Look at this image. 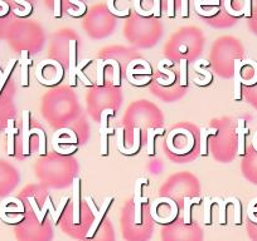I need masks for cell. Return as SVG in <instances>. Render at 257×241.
<instances>
[{"label":"cell","mask_w":257,"mask_h":241,"mask_svg":"<svg viewBox=\"0 0 257 241\" xmlns=\"http://www.w3.org/2000/svg\"><path fill=\"white\" fill-rule=\"evenodd\" d=\"M109 116H115V112L112 109L107 108L102 112L101 114V125H100V136H101V145H100V151H101L102 156H107L109 154V141H107V136L114 133V130L107 126L109 122Z\"/></svg>","instance_id":"1"},{"label":"cell","mask_w":257,"mask_h":241,"mask_svg":"<svg viewBox=\"0 0 257 241\" xmlns=\"http://www.w3.org/2000/svg\"><path fill=\"white\" fill-rule=\"evenodd\" d=\"M149 181L146 179H139L135 182V224L136 225H141L142 222V215H141V205L144 202H148V197H142L141 196V186H148Z\"/></svg>","instance_id":"2"},{"label":"cell","mask_w":257,"mask_h":241,"mask_svg":"<svg viewBox=\"0 0 257 241\" xmlns=\"http://www.w3.org/2000/svg\"><path fill=\"white\" fill-rule=\"evenodd\" d=\"M114 200H115V197H112V196H111V197H107L106 200L104 201V203H102V206H101V209L99 210V215H97V216L95 217V221H93L92 226H91V229H90V230H88V233H87V235H86V238H87V239H92L93 236H95L96 231L99 230V228H100V226H101L102 221H104L105 216H106V212L109 211L110 206H111V203L114 202Z\"/></svg>","instance_id":"3"},{"label":"cell","mask_w":257,"mask_h":241,"mask_svg":"<svg viewBox=\"0 0 257 241\" xmlns=\"http://www.w3.org/2000/svg\"><path fill=\"white\" fill-rule=\"evenodd\" d=\"M140 137H141V131L139 127H136L134 130V146L131 148H125L123 147L124 145V128H119L118 130V146L119 151L121 153L125 154H135L140 148Z\"/></svg>","instance_id":"4"},{"label":"cell","mask_w":257,"mask_h":241,"mask_svg":"<svg viewBox=\"0 0 257 241\" xmlns=\"http://www.w3.org/2000/svg\"><path fill=\"white\" fill-rule=\"evenodd\" d=\"M69 53H68V58H69V68H68V76H69V86L71 87H76L77 82H76V41H69Z\"/></svg>","instance_id":"5"},{"label":"cell","mask_w":257,"mask_h":241,"mask_svg":"<svg viewBox=\"0 0 257 241\" xmlns=\"http://www.w3.org/2000/svg\"><path fill=\"white\" fill-rule=\"evenodd\" d=\"M81 180L79 177H76L73 180V224L79 225L81 222V216H79V197H81Z\"/></svg>","instance_id":"6"},{"label":"cell","mask_w":257,"mask_h":241,"mask_svg":"<svg viewBox=\"0 0 257 241\" xmlns=\"http://www.w3.org/2000/svg\"><path fill=\"white\" fill-rule=\"evenodd\" d=\"M29 117H30L29 111L23 112V154H24V156H29V153H30Z\"/></svg>","instance_id":"7"},{"label":"cell","mask_w":257,"mask_h":241,"mask_svg":"<svg viewBox=\"0 0 257 241\" xmlns=\"http://www.w3.org/2000/svg\"><path fill=\"white\" fill-rule=\"evenodd\" d=\"M241 68H242V62L238 59L235 60V91H233V98L235 100L242 99V76H241Z\"/></svg>","instance_id":"8"},{"label":"cell","mask_w":257,"mask_h":241,"mask_svg":"<svg viewBox=\"0 0 257 241\" xmlns=\"http://www.w3.org/2000/svg\"><path fill=\"white\" fill-rule=\"evenodd\" d=\"M249 133V128L245 127V119H238V127H237V136H238V154L245 156L246 153V146H245V137Z\"/></svg>","instance_id":"9"},{"label":"cell","mask_w":257,"mask_h":241,"mask_svg":"<svg viewBox=\"0 0 257 241\" xmlns=\"http://www.w3.org/2000/svg\"><path fill=\"white\" fill-rule=\"evenodd\" d=\"M32 64V60L28 58V50L22 51V58H20V65H22V87H29V71L28 67Z\"/></svg>","instance_id":"10"},{"label":"cell","mask_w":257,"mask_h":241,"mask_svg":"<svg viewBox=\"0 0 257 241\" xmlns=\"http://www.w3.org/2000/svg\"><path fill=\"white\" fill-rule=\"evenodd\" d=\"M6 136H8V154L14 156L15 148H14V137L18 135V130L14 127V119H8V127H6Z\"/></svg>","instance_id":"11"},{"label":"cell","mask_w":257,"mask_h":241,"mask_svg":"<svg viewBox=\"0 0 257 241\" xmlns=\"http://www.w3.org/2000/svg\"><path fill=\"white\" fill-rule=\"evenodd\" d=\"M164 128H156V130H148V154L154 156L155 154V137L164 135Z\"/></svg>","instance_id":"12"},{"label":"cell","mask_w":257,"mask_h":241,"mask_svg":"<svg viewBox=\"0 0 257 241\" xmlns=\"http://www.w3.org/2000/svg\"><path fill=\"white\" fill-rule=\"evenodd\" d=\"M217 133H218V130H216V128H212V130L200 128V154H202V156H207L208 154L207 140L208 137H209V135L216 136Z\"/></svg>","instance_id":"13"},{"label":"cell","mask_w":257,"mask_h":241,"mask_svg":"<svg viewBox=\"0 0 257 241\" xmlns=\"http://www.w3.org/2000/svg\"><path fill=\"white\" fill-rule=\"evenodd\" d=\"M18 60L15 59V58H13V59H10L8 62V64H6V68L5 71L1 72V69H0V93H1V91L4 90V87H5L6 82H8L9 77H10L11 72H13L14 67H15V64H17Z\"/></svg>","instance_id":"14"},{"label":"cell","mask_w":257,"mask_h":241,"mask_svg":"<svg viewBox=\"0 0 257 241\" xmlns=\"http://www.w3.org/2000/svg\"><path fill=\"white\" fill-rule=\"evenodd\" d=\"M47 211H50V214L52 215L53 217V221H55V224H58V219H57V211L55 210V207H53V203H52V200H51V196H48L46 200V202H44V206H43V210H41V217L38 219L39 224H43L44 221V216H46Z\"/></svg>","instance_id":"15"},{"label":"cell","mask_w":257,"mask_h":241,"mask_svg":"<svg viewBox=\"0 0 257 241\" xmlns=\"http://www.w3.org/2000/svg\"><path fill=\"white\" fill-rule=\"evenodd\" d=\"M91 62H92L91 59L82 60V62L77 65V69H76V76L78 77V78L83 82V84H85V86H87V87H92V82L90 81V78H88V77L85 76V73H83V69H85V68L87 67L88 64H91Z\"/></svg>","instance_id":"16"},{"label":"cell","mask_w":257,"mask_h":241,"mask_svg":"<svg viewBox=\"0 0 257 241\" xmlns=\"http://www.w3.org/2000/svg\"><path fill=\"white\" fill-rule=\"evenodd\" d=\"M200 202V198L195 197L193 200H191L189 197L184 198V224L186 225H189L192 222V216H191V206L193 203H199Z\"/></svg>","instance_id":"17"},{"label":"cell","mask_w":257,"mask_h":241,"mask_svg":"<svg viewBox=\"0 0 257 241\" xmlns=\"http://www.w3.org/2000/svg\"><path fill=\"white\" fill-rule=\"evenodd\" d=\"M217 203L219 206V224L221 225H226L227 222V219H226V210H227V206L230 203H232V197L227 198V200H217Z\"/></svg>","instance_id":"18"},{"label":"cell","mask_w":257,"mask_h":241,"mask_svg":"<svg viewBox=\"0 0 257 241\" xmlns=\"http://www.w3.org/2000/svg\"><path fill=\"white\" fill-rule=\"evenodd\" d=\"M30 133H36V135L39 136V154H41V156H46V133H44L41 128H34L33 131H30Z\"/></svg>","instance_id":"19"},{"label":"cell","mask_w":257,"mask_h":241,"mask_svg":"<svg viewBox=\"0 0 257 241\" xmlns=\"http://www.w3.org/2000/svg\"><path fill=\"white\" fill-rule=\"evenodd\" d=\"M112 60L114 59H109V60H100L97 63V84L99 87H102L104 86V69L107 64H111Z\"/></svg>","instance_id":"20"},{"label":"cell","mask_w":257,"mask_h":241,"mask_svg":"<svg viewBox=\"0 0 257 241\" xmlns=\"http://www.w3.org/2000/svg\"><path fill=\"white\" fill-rule=\"evenodd\" d=\"M195 71L199 72V73H203L205 77L204 79H195V81H194L195 84H198V86H200V87H205V86H208V84L211 83V82H212L211 72L205 71V69H203V68H198L197 65H195Z\"/></svg>","instance_id":"21"},{"label":"cell","mask_w":257,"mask_h":241,"mask_svg":"<svg viewBox=\"0 0 257 241\" xmlns=\"http://www.w3.org/2000/svg\"><path fill=\"white\" fill-rule=\"evenodd\" d=\"M179 69H181V76H179V81H181L182 87H187L188 82H187V69H188V62L187 59H181L179 63Z\"/></svg>","instance_id":"22"},{"label":"cell","mask_w":257,"mask_h":241,"mask_svg":"<svg viewBox=\"0 0 257 241\" xmlns=\"http://www.w3.org/2000/svg\"><path fill=\"white\" fill-rule=\"evenodd\" d=\"M164 64H170V65H173V62H169V60H162V62L159 63V65H158L159 72H162V73L167 74V76L169 77V86H170V84L174 83V81H175V74H174V72L168 71V69H165Z\"/></svg>","instance_id":"23"},{"label":"cell","mask_w":257,"mask_h":241,"mask_svg":"<svg viewBox=\"0 0 257 241\" xmlns=\"http://www.w3.org/2000/svg\"><path fill=\"white\" fill-rule=\"evenodd\" d=\"M214 201L211 198H205L204 203V224L205 225H211V209Z\"/></svg>","instance_id":"24"},{"label":"cell","mask_w":257,"mask_h":241,"mask_svg":"<svg viewBox=\"0 0 257 241\" xmlns=\"http://www.w3.org/2000/svg\"><path fill=\"white\" fill-rule=\"evenodd\" d=\"M232 203L235 206V224L241 225L242 224V217H241V202L236 197H232Z\"/></svg>","instance_id":"25"},{"label":"cell","mask_w":257,"mask_h":241,"mask_svg":"<svg viewBox=\"0 0 257 241\" xmlns=\"http://www.w3.org/2000/svg\"><path fill=\"white\" fill-rule=\"evenodd\" d=\"M24 205L23 202H20L19 205H17L15 207H8V206L0 205V211H3L4 214L6 212H19V214H24Z\"/></svg>","instance_id":"26"},{"label":"cell","mask_w":257,"mask_h":241,"mask_svg":"<svg viewBox=\"0 0 257 241\" xmlns=\"http://www.w3.org/2000/svg\"><path fill=\"white\" fill-rule=\"evenodd\" d=\"M0 217H1V220H3V221H5L6 224H18V222H20V221H23V220H24V214H20L19 216L13 217V219H11V217L6 216V215L4 214L3 211H0Z\"/></svg>","instance_id":"27"},{"label":"cell","mask_w":257,"mask_h":241,"mask_svg":"<svg viewBox=\"0 0 257 241\" xmlns=\"http://www.w3.org/2000/svg\"><path fill=\"white\" fill-rule=\"evenodd\" d=\"M14 1H15V3H18V4H22V5L25 8L23 16H27V15H29L30 13H32V5H30L28 1H25V0H14Z\"/></svg>","instance_id":"28"},{"label":"cell","mask_w":257,"mask_h":241,"mask_svg":"<svg viewBox=\"0 0 257 241\" xmlns=\"http://www.w3.org/2000/svg\"><path fill=\"white\" fill-rule=\"evenodd\" d=\"M86 202H87L88 207H90L91 211H92L93 216H95V217L97 216V215H99V209H97V207H96L95 203H93L92 197H91V196H87V197H86Z\"/></svg>","instance_id":"29"},{"label":"cell","mask_w":257,"mask_h":241,"mask_svg":"<svg viewBox=\"0 0 257 241\" xmlns=\"http://www.w3.org/2000/svg\"><path fill=\"white\" fill-rule=\"evenodd\" d=\"M28 201H29V203L32 205V207H33L37 219H39V217H41V210L38 209V206H37V202L36 200H34V197H28Z\"/></svg>","instance_id":"30"},{"label":"cell","mask_w":257,"mask_h":241,"mask_svg":"<svg viewBox=\"0 0 257 241\" xmlns=\"http://www.w3.org/2000/svg\"><path fill=\"white\" fill-rule=\"evenodd\" d=\"M168 16L174 18V0H168Z\"/></svg>","instance_id":"31"},{"label":"cell","mask_w":257,"mask_h":241,"mask_svg":"<svg viewBox=\"0 0 257 241\" xmlns=\"http://www.w3.org/2000/svg\"><path fill=\"white\" fill-rule=\"evenodd\" d=\"M245 16H251V0H245Z\"/></svg>","instance_id":"32"},{"label":"cell","mask_w":257,"mask_h":241,"mask_svg":"<svg viewBox=\"0 0 257 241\" xmlns=\"http://www.w3.org/2000/svg\"><path fill=\"white\" fill-rule=\"evenodd\" d=\"M61 0H55V16L61 18Z\"/></svg>","instance_id":"33"},{"label":"cell","mask_w":257,"mask_h":241,"mask_svg":"<svg viewBox=\"0 0 257 241\" xmlns=\"http://www.w3.org/2000/svg\"><path fill=\"white\" fill-rule=\"evenodd\" d=\"M0 6H1V9H3V11H1V16H5L6 14L9 13V4L5 3V1H3V0H0Z\"/></svg>","instance_id":"34"},{"label":"cell","mask_w":257,"mask_h":241,"mask_svg":"<svg viewBox=\"0 0 257 241\" xmlns=\"http://www.w3.org/2000/svg\"><path fill=\"white\" fill-rule=\"evenodd\" d=\"M72 4H76L77 6H79V10H81V15H82L83 13L86 11V5L83 3H81V1H78V0H69Z\"/></svg>","instance_id":"35"},{"label":"cell","mask_w":257,"mask_h":241,"mask_svg":"<svg viewBox=\"0 0 257 241\" xmlns=\"http://www.w3.org/2000/svg\"><path fill=\"white\" fill-rule=\"evenodd\" d=\"M179 51H181V53H187V47L186 46L179 47Z\"/></svg>","instance_id":"36"}]
</instances>
